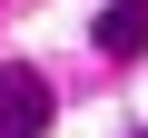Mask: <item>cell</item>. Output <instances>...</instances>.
I'll list each match as a JSON object with an SVG mask.
<instances>
[{
    "label": "cell",
    "mask_w": 148,
    "mask_h": 138,
    "mask_svg": "<svg viewBox=\"0 0 148 138\" xmlns=\"http://www.w3.org/2000/svg\"><path fill=\"white\" fill-rule=\"evenodd\" d=\"M49 128H59V89H49V69L0 59V138H49Z\"/></svg>",
    "instance_id": "cell-1"
},
{
    "label": "cell",
    "mask_w": 148,
    "mask_h": 138,
    "mask_svg": "<svg viewBox=\"0 0 148 138\" xmlns=\"http://www.w3.org/2000/svg\"><path fill=\"white\" fill-rule=\"evenodd\" d=\"M89 49L128 69V59L148 49V0H109V10H99V30H89Z\"/></svg>",
    "instance_id": "cell-2"
}]
</instances>
